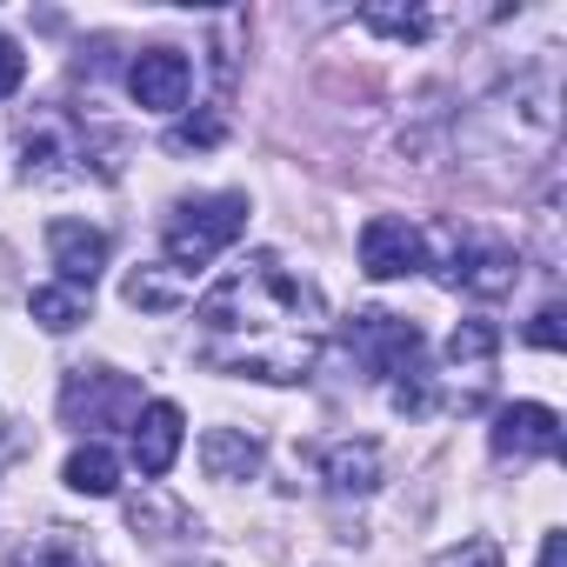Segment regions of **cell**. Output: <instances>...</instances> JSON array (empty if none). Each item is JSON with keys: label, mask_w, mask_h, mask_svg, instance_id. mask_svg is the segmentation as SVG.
Listing matches in <instances>:
<instances>
[{"label": "cell", "mask_w": 567, "mask_h": 567, "mask_svg": "<svg viewBox=\"0 0 567 567\" xmlns=\"http://www.w3.org/2000/svg\"><path fill=\"white\" fill-rule=\"evenodd\" d=\"M200 361L247 381H308L328 341L321 288L280 267V254H247L194 301Z\"/></svg>", "instance_id": "6da1fadb"}, {"label": "cell", "mask_w": 567, "mask_h": 567, "mask_svg": "<svg viewBox=\"0 0 567 567\" xmlns=\"http://www.w3.org/2000/svg\"><path fill=\"white\" fill-rule=\"evenodd\" d=\"M247 227V194H207V200H181L167 214V267L194 274L207 267L220 247H234Z\"/></svg>", "instance_id": "7a4b0ae2"}, {"label": "cell", "mask_w": 567, "mask_h": 567, "mask_svg": "<svg viewBox=\"0 0 567 567\" xmlns=\"http://www.w3.org/2000/svg\"><path fill=\"white\" fill-rule=\"evenodd\" d=\"M141 408V388L127 374H107V368H74L68 388H61V421L68 427H114Z\"/></svg>", "instance_id": "3957f363"}, {"label": "cell", "mask_w": 567, "mask_h": 567, "mask_svg": "<svg viewBox=\"0 0 567 567\" xmlns=\"http://www.w3.org/2000/svg\"><path fill=\"white\" fill-rule=\"evenodd\" d=\"M441 280H447V288L481 295V301H494V295H507L514 280H520V260L507 247H467V240L441 234Z\"/></svg>", "instance_id": "277c9868"}, {"label": "cell", "mask_w": 567, "mask_h": 567, "mask_svg": "<svg viewBox=\"0 0 567 567\" xmlns=\"http://www.w3.org/2000/svg\"><path fill=\"white\" fill-rule=\"evenodd\" d=\"M361 267L368 280H401V274H421L427 267V234L394 220V214H374L361 227Z\"/></svg>", "instance_id": "5b68a950"}, {"label": "cell", "mask_w": 567, "mask_h": 567, "mask_svg": "<svg viewBox=\"0 0 567 567\" xmlns=\"http://www.w3.org/2000/svg\"><path fill=\"white\" fill-rule=\"evenodd\" d=\"M187 87H194V61H187L181 48H147V54H134V68H127V94H134L147 114L187 107Z\"/></svg>", "instance_id": "8992f818"}, {"label": "cell", "mask_w": 567, "mask_h": 567, "mask_svg": "<svg viewBox=\"0 0 567 567\" xmlns=\"http://www.w3.org/2000/svg\"><path fill=\"white\" fill-rule=\"evenodd\" d=\"M354 348H361V361H368L374 374H388V381L421 374V328L401 321V315H361Z\"/></svg>", "instance_id": "52a82bcc"}, {"label": "cell", "mask_w": 567, "mask_h": 567, "mask_svg": "<svg viewBox=\"0 0 567 567\" xmlns=\"http://www.w3.org/2000/svg\"><path fill=\"white\" fill-rule=\"evenodd\" d=\"M48 260L61 267V288L87 295L101 280V267H107V234L87 227V220H54L48 227Z\"/></svg>", "instance_id": "ba28073f"}, {"label": "cell", "mask_w": 567, "mask_h": 567, "mask_svg": "<svg viewBox=\"0 0 567 567\" xmlns=\"http://www.w3.org/2000/svg\"><path fill=\"white\" fill-rule=\"evenodd\" d=\"M181 441H187V414H181L174 401H147V408L134 414V467H141L147 481H161V474L181 461Z\"/></svg>", "instance_id": "9c48e42d"}, {"label": "cell", "mask_w": 567, "mask_h": 567, "mask_svg": "<svg viewBox=\"0 0 567 567\" xmlns=\"http://www.w3.org/2000/svg\"><path fill=\"white\" fill-rule=\"evenodd\" d=\"M494 454H540V461H554V454H560V414H554L547 401H514V408H501V421H494Z\"/></svg>", "instance_id": "30bf717a"}, {"label": "cell", "mask_w": 567, "mask_h": 567, "mask_svg": "<svg viewBox=\"0 0 567 567\" xmlns=\"http://www.w3.org/2000/svg\"><path fill=\"white\" fill-rule=\"evenodd\" d=\"M200 467L207 481H254L260 474V441L240 427H207L200 434Z\"/></svg>", "instance_id": "8fae6325"}, {"label": "cell", "mask_w": 567, "mask_h": 567, "mask_svg": "<svg viewBox=\"0 0 567 567\" xmlns=\"http://www.w3.org/2000/svg\"><path fill=\"white\" fill-rule=\"evenodd\" d=\"M321 474L334 494H374L381 487V447L374 441H334L321 454Z\"/></svg>", "instance_id": "7c38bea8"}, {"label": "cell", "mask_w": 567, "mask_h": 567, "mask_svg": "<svg viewBox=\"0 0 567 567\" xmlns=\"http://www.w3.org/2000/svg\"><path fill=\"white\" fill-rule=\"evenodd\" d=\"M494 354H501V334H494L487 321H461V328H454V341H447V368H454V374H467V394H474V401H481V388H487Z\"/></svg>", "instance_id": "4fadbf2b"}, {"label": "cell", "mask_w": 567, "mask_h": 567, "mask_svg": "<svg viewBox=\"0 0 567 567\" xmlns=\"http://www.w3.org/2000/svg\"><path fill=\"white\" fill-rule=\"evenodd\" d=\"M61 481H68L74 494H94V501H107V494L121 487V461H114V447H101V441H87V447H74V454H68V467H61Z\"/></svg>", "instance_id": "5bb4252c"}, {"label": "cell", "mask_w": 567, "mask_h": 567, "mask_svg": "<svg viewBox=\"0 0 567 567\" xmlns=\"http://www.w3.org/2000/svg\"><path fill=\"white\" fill-rule=\"evenodd\" d=\"M14 567H101V554H94V540L81 527H48L34 547H21Z\"/></svg>", "instance_id": "9a60e30c"}, {"label": "cell", "mask_w": 567, "mask_h": 567, "mask_svg": "<svg viewBox=\"0 0 567 567\" xmlns=\"http://www.w3.org/2000/svg\"><path fill=\"white\" fill-rule=\"evenodd\" d=\"M34 321L48 328V334H68V328H81L87 321V295H74V288H34Z\"/></svg>", "instance_id": "2e32d148"}, {"label": "cell", "mask_w": 567, "mask_h": 567, "mask_svg": "<svg viewBox=\"0 0 567 567\" xmlns=\"http://www.w3.org/2000/svg\"><path fill=\"white\" fill-rule=\"evenodd\" d=\"M361 21L374 34H394V41H427V14L421 8H368Z\"/></svg>", "instance_id": "e0dca14e"}, {"label": "cell", "mask_w": 567, "mask_h": 567, "mask_svg": "<svg viewBox=\"0 0 567 567\" xmlns=\"http://www.w3.org/2000/svg\"><path fill=\"white\" fill-rule=\"evenodd\" d=\"M441 567H501V547H494L487 534H474V540L447 547V554H441Z\"/></svg>", "instance_id": "ac0fdd59"}, {"label": "cell", "mask_w": 567, "mask_h": 567, "mask_svg": "<svg viewBox=\"0 0 567 567\" xmlns=\"http://www.w3.org/2000/svg\"><path fill=\"white\" fill-rule=\"evenodd\" d=\"M21 81H28V54H21L8 34H0V101H14V94H21Z\"/></svg>", "instance_id": "d6986e66"}, {"label": "cell", "mask_w": 567, "mask_h": 567, "mask_svg": "<svg viewBox=\"0 0 567 567\" xmlns=\"http://www.w3.org/2000/svg\"><path fill=\"white\" fill-rule=\"evenodd\" d=\"M527 341L547 348V354H560V341H567V334H560V308H540V315L527 321Z\"/></svg>", "instance_id": "ffe728a7"}, {"label": "cell", "mask_w": 567, "mask_h": 567, "mask_svg": "<svg viewBox=\"0 0 567 567\" xmlns=\"http://www.w3.org/2000/svg\"><path fill=\"white\" fill-rule=\"evenodd\" d=\"M540 567H567V534H547L540 540Z\"/></svg>", "instance_id": "44dd1931"}]
</instances>
